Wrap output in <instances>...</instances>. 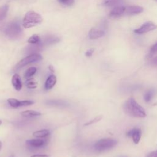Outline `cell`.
<instances>
[{"label":"cell","instance_id":"obj_18","mask_svg":"<svg viewBox=\"0 0 157 157\" xmlns=\"http://www.w3.org/2000/svg\"><path fill=\"white\" fill-rule=\"evenodd\" d=\"M25 85L26 86L31 89L36 88L37 87V83L33 78H27L26 81L25 82Z\"/></svg>","mask_w":157,"mask_h":157},{"label":"cell","instance_id":"obj_1","mask_svg":"<svg viewBox=\"0 0 157 157\" xmlns=\"http://www.w3.org/2000/svg\"><path fill=\"white\" fill-rule=\"evenodd\" d=\"M124 112L128 115L135 118H144L146 112L144 109L137 103L133 97L129 98L123 105Z\"/></svg>","mask_w":157,"mask_h":157},{"label":"cell","instance_id":"obj_15","mask_svg":"<svg viewBox=\"0 0 157 157\" xmlns=\"http://www.w3.org/2000/svg\"><path fill=\"white\" fill-rule=\"evenodd\" d=\"M123 0H104L102 4L106 7H117L121 6Z\"/></svg>","mask_w":157,"mask_h":157},{"label":"cell","instance_id":"obj_35","mask_svg":"<svg viewBox=\"0 0 157 157\" xmlns=\"http://www.w3.org/2000/svg\"><path fill=\"white\" fill-rule=\"evenodd\" d=\"M11 157H13V156H11Z\"/></svg>","mask_w":157,"mask_h":157},{"label":"cell","instance_id":"obj_3","mask_svg":"<svg viewBox=\"0 0 157 157\" xmlns=\"http://www.w3.org/2000/svg\"><path fill=\"white\" fill-rule=\"evenodd\" d=\"M117 140L112 138H104L99 140L94 145L98 151H104L113 148L117 144Z\"/></svg>","mask_w":157,"mask_h":157},{"label":"cell","instance_id":"obj_8","mask_svg":"<svg viewBox=\"0 0 157 157\" xmlns=\"http://www.w3.org/2000/svg\"><path fill=\"white\" fill-rule=\"evenodd\" d=\"M144 10L143 7L136 5H129L125 6L124 15H135L142 13Z\"/></svg>","mask_w":157,"mask_h":157},{"label":"cell","instance_id":"obj_4","mask_svg":"<svg viewBox=\"0 0 157 157\" xmlns=\"http://www.w3.org/2000/svg\"><path fill=\"white\" fill-rule=\"evenodd\" d=\"M4 33L10 39H17L21 36L22 30L18 23L11 22L7 25Z\"/></svg>","mask_w":157,"mask_h":157},{"label":"cell","instance_id":"obj_26","mask_svg":"<svg viewBox=\"0 0 157 157\" xmlns=\"http://www.w3.org/2000/svg\"><path fill=\"white\" fill-rule=\"evenodd\" d=\"M59 2L64 6H72L74 3V0H58Z\"/></svg>","mask_w":157,"mask_h":157},{"label":"cell","instance_id":"obj_11","mask_svg":"<svg viewBox=\"0 0 157 157\" xmlns=\"http://www.w3.org/2000/svg\"><path fill=\"white\" fill-rule=\"evenodd\" d=\"M104 34H105L104 31L93 28L90 30L88 33V36H89V38L91 39H98L103 37Z\"/></svg>","mask_w":157,"mask_h":157},{"label":"cell","instance_id":"obj_21","mask_svg":"<svg viewBox=\"0 0 157 157\" xmlns=\"http://www.w3.org/2000/svg\"><path fill=\"white\" fill-rule=\"evenodd\" d=\"M36 71H37V69L35 67H29V69H28L26 71V72L24 74V77L26 78H30L31 76H33L36 72Z\"/></svg>","mask_w":157,"mask_h":157},{"label":"cell","instance_id":"obj_31","mask_svg":"<svg viewBox=\"0 0 157 157\" xmlns=\"http://www.w3.org/2000/svg\"><path fill=\"white\" fill-rule=\"evenodd\" d=\"M151 63L155 65H157V56L153 58L152 59H151Z\"/></svg>","mask_w":157,"mask_h":157},{"label":"cell","instance_id":"obj_34","mask_svg":"<svg viewBox=\"0 0 157 157\" xmlns=\"http://www.w3.org/2000/svg\"><path fill=\"white\" fill-rule=\"evenodd\" d=\"M2 124V121H1V120L0 119V125Z\"/></svg>","mask_w":157,"mask_h":157},{"label":"cell","instance_id":"obj_33","mask_svg":"<svg viewBox=\"0 0 157 157\" xmlns=\"http://www.w3.org/2000/svg\"><path fill=\"white\" fill-rule=\"evenodd\" d=\"M1 145H2V143H1V142L0 141V149H1Z\"/></svg>","mask_w":157,"mask_h":157},{"label":"cell","instance_id":"obj_14","mask_svg":"<svg viewBox=\"0 0 157 157\" xmlns=\"http://www.w3.org/2000/svg\"><path fill=\"white\" fill-rule=\"evenodd\" d=\"M46 104L52 106H59V107H66L69 105V104L62 100H51L46 102Z\"/></svg>","mask_w":157,"mask_h":157},{"label":"cell","instance_id":"obj_32","mask_svg":"<svg viewBox=\"0 0 157 157\" xmlns=\"http://www.w3.org/2000/svg\"><path fill=\"white\" fill-rule=\"evenodd\" d=\"M49 69H50L51 71H52V72H54V69H53V66H49Z\"/></svg>","mask_w":157,"mask_h":157},{"label":"cell","instance_id":"obj_6","mask_svg":"<svg viewBox=\"0 0 157 157\" xmlns=\"http://www.w3.org/2000/svg\"><path fill=\"white\" fill-rule=\"evenodd\" d=\"M156 28H157V25L155 23L151 21H148L143 23L139 28L134 29V33L137 34H142L153 31Z\"/></svg>","mask_w":157,"mask_h":157},{"label":"cell","instance_id":"obj_30","mask_svg":"<svg viewBox=\"0 0 157 157\" xmlns=\"http://www.w3.org/2000/svg\"><path fill=\"white\" fill-rule=\"evenodd\" d=\"M31 157H49V155H34L33 156H31Z\"/></svg>","mask_w":157,"mask_h":157},{"label":"cell","instance_id":"obj_23","mask_svg":"<svg viewBox=\"0 0 157 157\" xmlns=\"http://www.w3.org/2000/svg\"><path fill=\"white\" fill-rule=\"evenodd\" d=\"M153 94H154V91L152 90H148L144 94V100L145 102H150L153 96Z\"/></svg>","mask_w":157,"mask_h":157},{"label":"cell","instance_id":"obj_27","mask_svg":"<svg viewBox=\"0 0 157 157\" xmlns=\"http://www.w3.org/2000/svg\"><path fill=\"white\" fill-rule=\"evenodd\" d=\"M34 104V101L31 100H23V101H20V107H25V106H28L30 105Z\"/></svg>","mask_w":157,"mask_h":157},{"label":"cell","instance_id":"obj_19","mask_svg":"<svg viewBox=\"0 0 157 157\" xmlns=\"http://www.w3.org/2000/svg\"><path fill=\"white\" fill-rule=\"evenodd\" d=\"M7 102L13 108H18L20 107V101L15 98H9Z\"/></svg>","mask_w":157,"mask_h":157},{"label":"cell","instance_id":"obj_13","mask_svg":"<svg viewBox=\"0 0 157 157\" xmlns=\"http://www.w3.org/2000/svg\"><path fill=\"white\" fill-rule=\"evenodd\" d=\"M56 83V77L52 74L48 77L45 83V88L47 90L52 89Z\"/></svg>","mask_w":157,"mask_h":157},{"label":"cell","instance_id":"obj_17","mask_svg":"<svg viewBox=\"0 0 157 157\" xmlns=\"http://www.w3.org/2000/svg\"><path fill=\"white\" fill-rule=\"evenodd\" d=\"M21 115L25 117H37L41 115V113L33 110H27L23 112H21L20 113Z\"/></svg>","mask_w":157,"mask_h":157},{"label":"cell","instance_id":"obj_9","mask_svg":"<svg viewBox=\"0 0 157 157\" xmlns=\"http://www.w3.org/2000/svg\"><path fill=\"white\" fill-rule=\"evenodd\" d=\"M26 144L31 147L33 148H41L46 145L47 141L46 139H28L26 141Z\"/></svg>","mask_w":157,"mask_h":157},{"label":"cell","instance_id":"obj_10","mask_svg":"<svg viewBox=\"0 0 157 157\" xmlns=\"http://www.w3.org/2000/svg\"><path fill=\"white\" fill-rule=\"evenodd\" d=\"M125 6H119L113 7V9L109 13V17L111 18H117L123 15H124Z\"/></svg>","mask_w":157,"mask_h":157},{"label":"cell","instance_id":"obj_7","mask_svg":"<svg viewBox=\"0 0 157 157\" xmlns=\"http://www.w3.org/2000/svg\"><path fill=\"white\" fill-rule=\"evenodd\" d=\"M126 136L128 137H131L132 139L134 144H137L139 142L142 136V131L140 128H134L126 132Z\"/></svg>","mask_w":157,"mask_h":157},{"label":"cell","instance_id":"obj_24","mask_svg":"<svg viewBox=\"0 0 157 157\" xmlns=\"http://www.w3.org/2000/svg\"><path fill=\"white\" fill-rule=\"evenodd\" d=\"M102 118V117L101 115H98V116L96 117L95 118H94L93 119H92V120H90V121H88L87 123H85V124H84V125H85V126L91 125V124H94V123H97V122L99 121Z\"/></svg>","mask_w":157,"mask_h":157},{"label":"cell","instance_id":"obj_22","mask_svg":"<svg viewBox=\"0 0 157 157\" xmlns=\"http://www.w3.org/2000/svg\"><path fill=\"white\" fill-rule=\"evenodd\" d=\"M40 41V38L39 37V36L37 34H34L31 37H30L28 40V42L29 44H38L39 42Z\"/></svg>","mask_w":157,"mask_h":157},{"label":"cell","instance_id":"obj_28","mask_svg":"<svg viewBox=\"0 0 157 157\" xmlns=\"http://www.w3.org/2000/svg\"><path fill=\"white\" fill-rule=\"evenodd\" d=\"M146 157H157V150L149 153Z\"/></svg>","mask_w":157,"mask_h":157},{"label":"cell","instance_id":"obj_29","mask_svg":"<svg viewBox=\"0 0 157 157\" xmlns=\"http://www.w3.org/2000/svg\"><path fill=\"white\" fill-rule=\"evenodd\" d=\"M93 52H94V50L93 49H89L88 50H87L86 51V52L85 53V55L86 56H88V57H90L91 55H92V54L93 53Z\"/></svg>","mask_w":157,"mask_h":157},{"label":"cell","instance_id":"obj_12","mask_svg":"<svg viewBox=\"0 0 157 157\" xmlns=\"http://www.w3.org/2000/svg\"><path fill=\"white\" fill-rule=\"evenodd\" d=\"M12 84L17 91H20L22 88L21 78L18 74H15L12 78Z\"/></svg>","mask_w":157,"mask_h":157},{"label":"cell","instance_id":"obj_5","mask_svg":"<svg viewBox=\"0 0 157 157\" xmlns=\"http://www.w3.org/2000/svg\"><path fill=\"white\" fill-rule=\"evenodd\" d=\"M42 59V57L40 54L36 53L31 54L29 56L22 59L21 61H20L16 65L15 68L17 69L21 68L22 67H23L28 64L34 63L36 61H39L40 60H41Z\"/></svg>","mask_w":157,"mask_h":157},{"label":"cell","instance_id":"obj_25","mask_svg":"<svg viewBox=\"0 0 157 157\" xmlns=\"http://www.w3.org/2000/svg\"><path fill=\"white\" fill-rule=\"evenodd\" d=\"M157 53V42L155 43L150 48L148 57H151L155 54Z\"/></svg>","mask_w":157,"mask_h":157},{"label":"cell","instance_id":"obj_2","mask_svg":"<svg viewBox=\"0 0 157 157\" xmlns=\"http://www.w3.org/2000/svg\"><path fill=\"white\" fill-rule=\"evenodd\" d=\"M42 21V18L39 13L34 11H29L23 18V26L25 28H31L40 23Z\"/></svg>","mask_w":157,"mask_h":157},{"label":"cell","instance_id":"obj_16","mask_svg":"<svg viewBox=\"0 0 157 157\" xmlns=\"http://www.w3.org/2000/svg\"><path fill=\"white\" fill-rule=\"evenodd\" d=\"M50 134V132L48 129H41L39 131H34L33 134V135L37 138H44L45 137H47Z\"/></svg>","mask_w":157,"mask_h":157},{"label":"cell","instance_id":"obj_36","mask_svg":"<svg viewBox=\"0 0 157 157\" xmlns=\"http://www.w3.org/2000/svg\"><path fill=\"white\" fill-rule=\"evenodd\" d=\"M156 1H157V0H156Z\"/></svg>","mask_w":157,"mask_h":157},{"label":"cell","instance_id":"obj_20","mask_svg":"<svg viewBox=\"0 0 157 157\" xmlns=\"http://www.w3.org/2000/svg\"><path fill=\"white\" fill-rule=\"evenodd\" d=\"M8 8L9 7L7 5H4L0 7V21L6 18L8 11Z\"/></svg>","mask_w":157,"mask_h":157}]
</instances>
